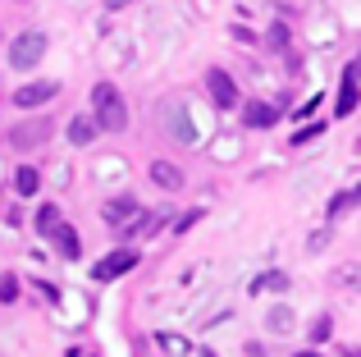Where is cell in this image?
<instances>
[{"mask_svg":"<svg viewBox=\"0 0 361 357\" xmlns=\"http://www.w3.org/2000/svg\"><path fill=\"white\" fill-rule=\"evenodd\" d=\"M51 133H55V124H51V119H27V124H18L14 133H9V143H14L18 152H27V147H42Z\"/></svg>","mask_w":361,"mask_h":357,"instance_id":"cell-6","label":"cell"},{"mask_svg":"<svg viewBox=\"0 0 361 357\" xmlns=\"http://www.w3.org/2000/svg\"><path fill=\"white\" fill-rule=\"evenodd\" d=\"M293 357H320V353H311V349H302V353H293Z\"/></svg>","mask_w":361,"mask_h":357,"instance_id":"cell-26","label":"cell"},{"mask_svg":"<svg viewBox=\"0 0 361 357\" xmlns=\"http://www.w3.org/2000/svg\"><path fill=\"white\" fill-rule=\"evenodd\" d=\"M338 284H357L361 289V266H343L338 270Z\"/></svg>","mask_w":361,"mask_h":357,"instance_id":"cell-24","label":"cell"},{"mask_svg":"<svg viewBox=\"0 0 361 357\" xmlns=\"http://www.w3.org/2000/svg\"><path fill=\"white\" fill-rule=\"evenodd\" d=\"M265 325H270L274 334H288L293 330V312H288V307H274V312L265 316Z\"/></svg>","mask_w":361,"mask_h":357,"instance_id":"cell-16","label":"cell"},{"mask_svg":"<svg viewBox=\"0 0 361 357\" xmlns=\"http://www.w3.org/2000/svg\"><path fill=\"white\" fill-rule=\"evenodd\" d=\"M265 46H270V51H283V46H288V23H274L270 37H265Z\"/></svg>","mask_w":361,"mask_h":357,"instance_id":"cell-18","label":"cell"},{"mask_svg":"<svg viewBox=\"0 0 361 357\" xmlns=\"http://www.w3.org/2000/svg\"><path fill=\"white\" fill-rule=\"evenodd\" d=\"M316 138H325V124H307V128H298V133H293V143L307 147V143H316Z\"/></svg>","mask_w":361,"mask_h":357,"instance_id":"cell-20","label":"cell"},{"mask_svg":"<svg viewBox=\"0 0 361 357\" xmlns=\"http://www.w3.org/2000/svg\"><path fill=\"white\" fill-rule=\"evenodd\" d=\"M348 357H361V353H357V349H353V353H348Z\"/></svg>","mask_w":361,"mask_h":357,"instance_id":"cell-27","label":"cell"},{"mask_svg":"<svg viewBox=\"0 0 361 357\" xmlns=\"http://www.w3.org/2000/svg\"><path fill=\"white\" fill-rule=\"evenodd\" d=\"M60 97V83H27V87L14 92V106L18 110H32V106H46V101Z\"/></svg>","mask_w":361,"mask_h":357,"instance_id":"cell-8","label":"cell"},{"mask_svg":"<svg viewBox=\"0 0 361 357\" xmlns=\"http://www.w3.org/2000/svg\"><path fill=\"white\" fill-rule=\"evenodd\" d=\"M51 238H55V248H60V257H78V252H82V243H78V234H73L69 229V224H55V234H51Z\"/></svg>","mask_w":361,"mask_h":357,"instance_id":"cell-12","label":"cell"},{"mask_svg":"<svg viewBox=\"0 0 361 357\" xmlns=\"http://www.w3.org/2000/svg\"><path fill=\"white\" fill-rule=\"evenodd\" d=\"M329 334H334V325H329V316H316V321H311V344H325Z\"/></svg>","mask_w":361,"mask_h":357,"instance_id":"cell-19","label":"cell"},{"mask_svg":"<svg viewBox=\"0 0 361 357\" xmlns=\"http://www.w3.org/2000/svg\"><path fill=\"white\" fill-rule=\"evenodd\" d=\"M361 106V64L353 60V64H348V69H343V87H338V115H353V110Z\"/></svg>","mask_w":361,"mask_h":357,"instance_id":"cell-7","label":"cell"},{"mask_svg":"<svg viewBox=\"0 0 361 357\" xmlns=\"http://www.w3.org/2000/svg\"><path fill=\"white\" fill-rule=\"evenodd\" d=\"M160 349H165V353H188V339H174V334H160Z\"/></svg>","mask_w":361,"mask_h":357,"instance_id":"cell-23","label":"cell"},{"mask_svg":"<svg viewBox=\"0 0 361 357\" xmlns=\"http://www.w3.org/2000/svg\"><path fill=\"white\" fill-rule=\"evenodd\" d=\"M165 128L183 147H197V128H192V119H188V106H183V101H169V106H165Z\"/></svg>","mask_w":361,"mask_h":357,"instance_id":"cell-5","label":"cell"},{"mask_svg":"<svg viewBox=\"0 0 361 357\" xmlns=\"http://www.w3.org/2000/svg\"><path fill=\"white\" fill-rule=\"evenodd\" d=\"M37 188H42V174H37V170H27V165H23V170H14V193L32 197Z\"/></svg>","mask_w":361,"mask_h":357,"instance_id":"cell-15","label":"cell"},{"mask_svg":"<svg viewBox=\"0 0 361 357\" xmlns=\"http://www.w3.org/2000/svg\"><path fill=\"white\" fill-rule=\"evenodd\" d=\"M106 5H110V9H123V5H128V0H106Z\"/></svg>","mask_w":361,"mask_h":357,"instance_id":"cell-25","label":"cell"},{"mask_svg":"<svg viewBox=\"0 0 361 357\" xmlns=\"http://www.w3.org/2000/svg\"><path fill=\"white\" fill-rule=\"evenodd\" d=\"M206 357H215V353H206Z\"/></svg>","mask_w":361,"mask_h":357,"instance_id":"cell-28","label":"cell"},{"mask_svg":"<svg viewBox=\"0 0 361 357\" xmlns=\"http://www.w3.org/2000/svg\"><path fill=\"white\" fill-rule=\"evenodd\" d=\"M92 119H97L101 133H123L128 128V106H123L115 83H97L92 87Z\"/></svg>","mask_w":361,"mask_h":357,"instance_id":"cell-1","label":"cell"},{"mask_svg":"<svg viewBox=\"0 0 361 357\" xmlns=\"http://www.w3.org/2000/svg\"><path fill=\"white\" fill-rule=\"evenodd\" d=\"M274 289H288V275H283V270H265V275L252 279V294H274Z\"/></svg>","mask_w":361,"mask_h":357,"instance_id":"cell-13","label":"cell"},{"mask_svg":"<svg viewBox=\"0 0 361 357\" xmlns=\"http://www.w3.org/2000/svg\"><path fill=\"white\" fill-rule=\"evenodd\" d=\"M55 224H60V211H55V206H42V211H37V229L55 234Z\"/></svg>","mask_w":361,"mask_h":357,"instance_id":"cell-17","label":"cell"},{"mask_svg":"<svg viewBox=\"0 0 361 357\" xmlns=\"http://www.w3.org/2000/svg\"><path fill=\"white\" fill-rule=\"evenodd\" d=\"M151 183L156 188H165V193H178V188H183V170H178V165H169V161H151Z\"/></svg>","mask_w":361,"mask_h":357,"instance_id":"cell-11","label":"cell"},{"mask_svg":"<svg viewBox=\"0 0 361 357\" xmlns=\"http://www.w3.org/2000/svg\"><path fill=\"white\" fill-rule=\"evenodd\" d=\"M206 92H211V101H215L220 110L243 106V101H238V83H233L224 69H211V73H206Z\"/></svg>","mask_w":361,"mask_h":357,"instance_id":"cell-4","label":"cell"},{"mask_svg":"<svg viewBox=\"0 0 361 357\" xmlns=\"http://www.w3.org/2000/svg\"><path fill=\"white\" fill-rule=\"evenodd\" d=\"M18 298V279L14 275H0V303H14Z\"/></svg>","mask_w":361,"mask_h":357,"instance_id":"cell-22","label":"cell"},{"mask_svg":"<svg viewBox=\"0 0 361 357\" xmlns=\"http://www.w3.org/2000/svg\"><path fill=\"white\" fill-rule=\"evenodd\" d=\"M357 202H361V183L353 188V193H343V197H334V206H329V211H334V215H338V211H348V206H357Z\"/></svg>","mask_w":361,"mask_h":357,"instance_id":"cell-21","label":"cell"},{"mask_svg":"<svg viewBox=\"0 0 361 357\" xmlns=\"http://www.w3.org/2000/svg\"><path fill=\"white\" fill-rule=\"evenodd\" d=\"M279 115H283V110L270 106V101H247V106H243V124L247 128H270V124H279Z\"/></svg>","mask_w":361,"mask_h":357,"instance_id":"cell-9","label":"cell"},{"mask_svg":"<svg viewBox=\"0 0 361 357\" xmlns=\"http://www.w3.org/2000/svg\"><path fill=\"white\" fill-rule=\"evenodd\" d=\"M137 266V252H110V257H101L97 266H92V279H97V284H110V279H119V275H128V270Z\"/></svg>","mask_w":361,"mask_h":357,"instance_id":"cell-3","label":"cell"},{"mask_svg":"<svg viewBox=\"0 0 361 357\" xmlns=\"http://www.w3.org/2000/svg\"><path fill=\"white\" fill-rule=\"evenodd\" d=\"M101 215H106V224L123 229V224H128V215H142V206H137V197H115V202L101 206Z\"/></svg>","mask_w":361,"mask_h":357,"instance_id":"cell-10","label":"cell"},{"mask_svg":"<svg viewBox=\"0 0 361 357\" xmlns=\"http://www.w3.org/2000/svg\"><path fill=\"white\" fill-rule=\"evenodd\" d=\"M92 138H97V119H73L69 124V143L73 147H87Z\"/></svg>","mask_w":361,"mask_h":357,"instance_id":"cell-14","label":"cell"},{"mask_svg":"<svg viewBox=\"0 0 361 357\" xmlns=\"http://www.w3.org/2000/svg\"><path fill=\"white\" fill-rule=\"evenodd\" d=\"M46 55V32H18L14 46H9V64L14 69H37Z\"/></svg>","mask_w":361,"mask_h":357,"instance_id":"cell-2","label":"cell"}]
</instances>
